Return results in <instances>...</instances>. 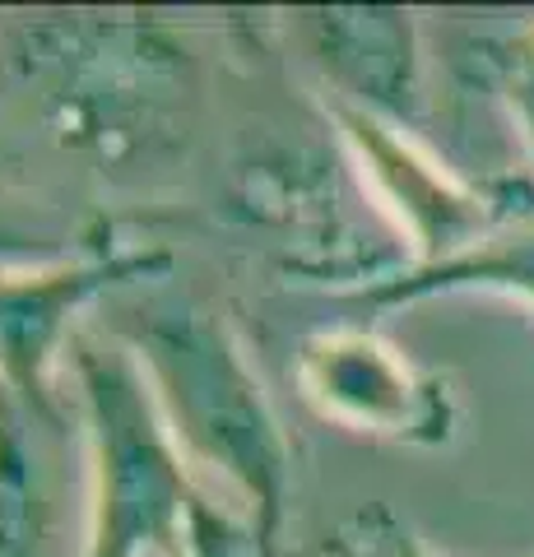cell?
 Masks as SVG:
<instances>
[{"mask_svg":"<svg viewBox=\"0 0 534 557\" xmlns=\"http://www.w3.org/2000/svg\"><path fill=\"white\" fill-rule=\"evenodd\" d=\"M502 274L511 278L516 288H525V293H534V237L530 242H521L507 260H502Z\"/></svg>","mask_w":534,"mask_h":557,"instance_id":"1","label":"cell"},{"mask_svg":"<svg viewBox=\"0 0 534 557\" xmlns=\"http://www.w3.org/2000/svg\"><path fill=\"white\" fill-rule=\"evenodd\" d=\"M521 108H525V121H530V135H534V42L521 57Z\"/></svg>","mask_w":534,"mask_h":557,"instance_id":"2","label":"cell"}]
</instances>
